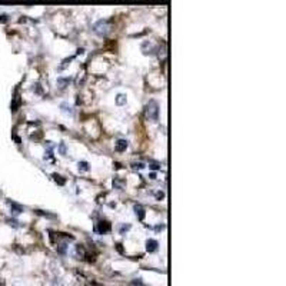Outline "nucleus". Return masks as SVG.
Masks as SVG:
<instances>
[{
    "mask_svg": "<svg viewBox=\"0 0 286 286\" xmlns=\"http://www.w3.org/2000/svg\"><path fill=\"white\" fill-rule=\"evenodd\" d=\"M127 146H129V143H127V140H124V139H119L118 142H116V150L118 152H124L126 149H127Z\"/></svg>",
    "mask_w": 286,
    "mask_h": 286,
    "instance_id": "4",
    "label": "nucleus"
},
{
    "mask_svg": "<svg viewBox=\"0 0 286 286\" xmlns=\"http://www.w3.org/2000/svg\"><path fill=\"white\" fill-rule=\"evenodd\" d=\"M133 169H139V170H142V169H145V163H142V162H137V163H133Z\"/></svg>",
    "mask_w": 286,
    "mask_h": 286,
    "instance_id": "14",
    "label": "nucleus"
},
{
    "mask_svg": "<svg viewBox=\"0 0 286 286\" xmlns=\"http://www.w3.org/2000/svg\"><path fill=\"white\" fill-rule=\"evenodd\" d=\"M57 83L60 84V87H66V84H67V83H70V79H69V77H66V79L59 77V79H57Z\"/></svg>",
    "mask_w": 286,
    "mask_h": 286,
    "instance_id": "12",
    "label": "nucleus"
},
{
    "mask_svg": "<svg viewBox=\"0 0 286 286\" xmlns=\"http://www.w3.org/2000/svg\"><path fill=\"white\" fill-rule=\"evenodd\" d=\"M150 167H152V169H155V170H156V169H159V167H160V166H159V164H158V163H152V164H150Z\"/></svg>",
    "mask_w": 286,
    "mask_h": 286,
    "instance_id": "21",
    "label": "nucleus"
},
{
    "mask_svg": "<svg viewBox=\"0 0 286 286\" xmlns=\"http://www.w3.org/2000/svg\"><path fill=\"white\" fill-rule=\"evenodd\" d=\"M132 285H137V286H143V283H142V281L140 279H135L133 282H132Z\"/></svg>",
    "mask_w": 286,
    "mask_h": 286,
    "instance_id": "20",
    "label": "nucleus"
},
{
    "mask_svg": "<svg viewBox=\"0 0 286 286\" xmlns=\"http://www.w3.org/2000/svg\"><path fill=\"white\" fill-rule=\"evenodd\" d=\"M113 186L118 187V189H122V183H120L118 179H113Z\"/></svg>",
    "mask_w": 286,
    "mask_h": 286,
    "instance_id": "17",
    "label": "nucleus"
},
{
    "mask_svg": "<svg viewBox=\"0 0 286 286\" xmlns=\"http://www.w3.org/2000/svg\"><path fill=\"white\" fill-rule=\"evenodd\" d=\"M96 232L97 233H100V235H105V233H107L109 230H110V223L109 222H106V220H100L97 225H96Z\"/></svg>",
    "mask_w": 286,
    "mask_h": 286,
    "instance_id": "3",
    "label": "nucleus"
},
{
    "mask_svg": "<svg viewBox=\"0 0 286 286\" xmlns=\"http://www.w3.org/2000/svg\"><path fill=\"white\" fill-rule=\"evenodd\" d=\"M158 246H159V243H158V240H155V239H149L147 242H146V249H147V252H155V250H158Z\"/></svg>",
    "mask_w": 286,
    "mask_h": 286,
    "instance_id": "5",
    "label": "nucleus"
},
{
    "mask_svg": "<svg viewBox=\"0 0 286 286\" xmlns=\"http://www.w3.org/2000/svg\"><path fill=\"white\" fill-rule=\"evenodd\" d=\"M150 179H156V173H150Z\"/></svg>",
    "mask_w": 286,
    "mask_h": 286,
    "instance_id": "24",
    "label": "nucleus"
},
{
    "mask_svg": "<svg viewBox=\"0 0 286 286\" xmlns=\"http://www.w3.org/2000/svg\"><path fill=\"white\" fill-rule=\"evenodd\" d=\"M9 203H10V207H12L13 215H20V213L23 212V207H22V206H19L17 203H14V202H9Z\"/></svg>",
    "mask_w": 286,
    "mask_h": 286,
    "instance_id": "7",
    "label": "nucleus"
},
{
    "mask_svg": "<svg viewBox=\"0 0 286 286\" xmlns=\"http://www.w3.org/2000/svg\"><path fill=\"white\" fill-rule=\"evenodd\" d=\"M59 150H60V153H62V155H65V153H66V147H65V145H63V143H60Z\"/></svg>",
    "mask_w": 286,
    "mask_h": 286,
    "instance_id": "19",
    "label": "nucleus"
},
{
    "mask_svg": "<svg viewBox=\"0 0 286 286\" xmlns=\"http://www.w3.org/2000/svg\"><path fill=\"white\" fill-rule=\"evenodd\" d=\"M52 176H53L54 182H57L59 185H65V179H62V176H60V175H57V173H53Z\"/></svg>",
    "mask_w": 286,
    "mask_h": 286,
    "instance_id": "13",
    "label": "nucleus"
},
{
    "mask_svg": "<svg viewBox=\"0 0 286 286\" xmlns=\"http://www.w3.org/2000/svg\"><path fill=\"white\" fill-rule=\"evenodd\" d=\"M146 118L152 122H158L159 119V105L155 100H150L146 106Z\"/></svg>",
    "mask_w": 286,
    "mask_h": 286,
    "instance_id": "1",
    "label": "nucleus"
},
{
    "mask_svg": "<svg viewBox=\"0 0 286 286\" xmlns=\"http://www.w3.org/2000/svg\"><path fill=\"white\" fill-rule=\"evenodd\" d=\"M163 228H164L163 225H160V226H156V230H162V229H163Z\"/></svg>",
    "mask_w": 286,
    "mask_h": 286,
    "instance_id": "23",
    "label": "nucleus"
},
{
    "mask_svg": "<svg viewBox=\"0 0 286 286\" xmlns=\"http://www.w3.org/2000/svg\"><path fill=\"white\" fill-rule=\"evenodd\" d=\"M94 32L100 36H106L109 32V22L107 20H99L94 24Z\"/></svg>",
    "mask_w": 286,
    "mask_h": 286,
    "instance_id": "2",
    "label": "nucleus"
},
{
    "mask_svg": "<svg viewBox=\"0 0 286 286\" xmlns=\"http://www.w3.org/2000/svg\"><path fill=\"white\" fill-rule=\"evenodd\" d=\"M116 103L119 105V106H122L126 103V96L124 94H118V97H116Z\"/></svg>",
    "mask_w": 286,
    "mask_h": 286,
    "instance_id": "10",
    "label": "nucleus"
},
{
    "mask_svg": "<svg viewBox=\"0 0 286 286\" xmlns=\"http://www.w3.org/2000/svg\"><path fill=\"white\" fill-rule=\"evenodd\" d=\"M76 252H77L79 255H82V256H83V255H84V249H83V246L82 245H77V246H76Z\"/></svg>",
    "mask_w": 286,
    "mask_h": 286,
    "instance_id": "15",
    "label": "nucleus"
},
{
    "mask_svg": "<svg viewBox=\"0 0 286 286\" xmlns=\"http://www.w3.org/2000/svg\"><path fill=\"white\" fill-rule=\"evenodd\" d=\"M7 20H9V16H7L6 13H3V14H0V22H1V23H6Z\"/></svg>",
    "mask_w": 286,
    "mask_h": 286,
    "instance_id": "16",
    "label": "nucleus"
},
{
    "mask_svg": "<svg viewBox=\"0 0 286 286\" xmlns=\"http://www.w3.org/2000/svg\"><path fill=\"white\" fill-rule=\"evenodd\" d=\"M135 212H136V216H137L139 220H143L145 219V209L140 204H136L135 206Z\"/></svg>",
    "mask_w": 286,
    "mask_h": 286,
    "instance_id": "6",
    "label": "nucleus"
},
{
    "mask_svg": "<svg viewBox=\"0 0 286 286\" xmlns=\"http://www.w3.org/2000/svg\"><path fill=\"white\" fill-rule=\"evenodd\" d=\"M130 228H132V226H130L129 223H127V225H122V226L119 228V233H120V235H124L126 232H129V230H130Z\"/></svg>",
    "mask_w": 286,
    "mask_h": 286,
    "instance_id": "11",
    "label": "nucleus"
},
{
    "mask_svg": "<svg viewBox=\"0 0 286 286\" xmlns=\"http://www.w3.org/2000/svg\"><path fill=\"white\" fill-rule=\"evenodd\" d=\"M7 222H9V225H12V226H14V228H17V226H19V225H17L19 222H17V220H14V219H9Z\"/></svg>",
    "mask_w": 286,
    "mask_h": 286,
    "instance_id": "18",
    "label": "nucleus"
},
{
    "mask_svg": "<svg viewBox=\"0 0 286 286\" xmlns=\"http://www.w3.org/2000/svg\"><path fill=\"white\" fill-rule=\"evenodd\" d=\"M77 166H79V170H82V172H89V169H90L87 162H79Z\"/></svg>",
    "mask_w": 286,
    "mask_h": 286,
    "instance_id": "9",
    "label": "nucleus"
},
{
    "mask_svg": "<svg viewBox=\"0 0 286 286\" xmlns=\"http://www.w3.org/2000/svg\"><path fill=\"white\" fill-rule=\"evenodd\" d=\"M60 107H62V112H65V113H69V115H72V113H73V110H72L70 105H67V103H62V105H60Z\"/></svg>",
    "mask_w": 286,
    "mask_h": 286,
    "instance_id": "8",
    "label": "nucleus"
},
{
    "mask_svg": "<svg viewBox=\"0 0 286 286\" xmlns=\"http://www.w3.org/2000/svg\"><path fill=\"white\" fill-rule=\"evenodd\" d=\"M163 196H164V195H163V192H159V193L156 195V198H158V199H162Z\"/></svg>",
    "mask_w": 286,
    "mask_h": 286,
    "instance_id": "22",
    "label": "nucleus"
}]
</instances>
